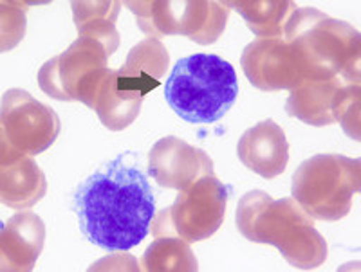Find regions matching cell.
Returning <instances> with one entry per match:
<instances>
[{"instance_id":"1","label":"cell","mask_w":361,"mask_h":272,"mask_svg":"<svg viewBox=\"0 0 361 272\" xmlns=\"http://www.w3.org/2000/svg\"><path fill=\"white\" fill-rule=\"evenodd\" d=\"M121 153L87 177L73 198L82 235L107 252H125L147 238L156 197L143 169Z\"/></svg>"},{"instance_id":"2","label":"cell","mask_w":361,"mask_h":272,"mask_svg":"<svg viewBox=\"0 0 361 272\" xmlns=\"http://www.w3.org/2000/svg\"><path fill=\"white\" fill-rule=\"evenodd\" d=\"M237 226L251 242L276 245L298 268H316L327 256V245L312 227V219L293 198L271 200L262 191H251L240 200Z\"/></svg>"},{"instance_id":"3","label":"cell","mask_w":361,"mask_h":272,"mask_svg":"<svg viewBox=\"0 0 361 272\" xmlns=\"http://www.w3.org/2000/svg\"><path fill=\"white\" fill-rule=\"evenodd\" d=\"M238 96L233 65L217 54H192L173 65L164 83V99L180 119L212 124L230 112Z\"/></svg>"},{"instance_id":"4","label":"cell","mask_w":361,"mask_h":272,"mask_svg":"<svg viewBox=\"0 0 361 272\" xmlns=\"http://www.w3.org/2000/svg\"><path fill=\"white\" fill-rule=\"evenodd\" d=\"M360 190V161L343 155H314L302 162L293 177V197L311 216L343 219Z\"/></svg>"},{"instance_id":"5","label":"cell","mask_w":361,"mask_h":272,"mask_svg":"<svg viewBox=\"0 0 361 272\" xmlns=\"http://www.w3.org/2000/svg\"><path fill=\"white\" fill-rule=\"evenodd\" d=\"M280 37L259 38L244 51L243 69L255 87L279 91L333 79L300 44Z\"/></svg>"},{"instance_id":"6","label":"cell","mask_w":361,"mask_h":272,"mask_svg":"<svg viewBox=\"0 0 361 272\" xmlns=\"http://www.w3.org/2000/svg\"><path fill=\"white\" fill-rule=\"evenodd\" d=\"M228 204V190L214 175H206L183 190L164 216L180 238L199 242L209 238L221 226Z\"/></svg>"},{"instance_id":"7","label":"cell","mask_w":361,"mask_h":272,"mask_svg":"<svg viewBox=\"0 0 361 272\" xmlns=\"http://www.w3.org/2000/svg\"><path fill=\"white\" fill-rule=\"evenodd\" d=\"M60 124L53 110L35 101L27 92L9 91L2 105L4 145L17 153H40L56 137Z\"/></svg>"},{"instance_id":"8","label":"cell","mask_w":361,"mask_h":272,"mask_svg":"<svg viewBox=\"0 0 361 272\" xmlns=\"http://www.w3.org/2000/svg\"><path fill=\"white\" fill-rule=\"evenodd\" d=\"M214 164L202 150L176 137L161 139L150 152V175L166 188L186 190L199 177L212 175Z\"/></svg>"},{"instance_id":"9","label":"cell","mask_w":361,"mask_h":272,"mask_svg":"<svg viewBox=\"0 0 361 272\" xmlns=\"http://www.w3.org/2000/svg\"><path fill=\"white\" fill-rule=\"evenodd\" d=\"M237 153L243 164L260 177H279L288 166V139L275 121L267 119L243 134Z\"/></svg>"},{"instance_id":"10","label":"cell","mask_w":361,"mask_h":272,"mask_svg":"<svg viewBox=\"0 0 361 272\" xmlns=\"http://www.w3.org/2000/svg\"><path fill=\"white\" fill-rule=\"evenodd\" d=\"M343 83L338 79L309 83L293 92L288 101V112L291 116L305 121L307 124H331L340 119L343 105L349 96Z\"/></svg>"},{"instance_id":"11","label":"cell","mask_w":361,"mask_h":272,"mask_svg":"<svg viewBox=\"0 0 361 272\" xmlns=\"http://www.w3.org/2000/svg\"><path fill=\"white\" fill-rule=\"evenodd\" d=\"M4 182H2V200L11 207H29L38 202L45 191L44 175L29 159L4 169Z\"/></svg>"},{"instance_id":"12","label":"cell","mask_w":361,"mask_h":272,"mask_svg":"<svg viewBox=\"0 0 361 272\" xmlns=\"http://www.w3.org/2000/svg\"><path fill=\"white\" fill-rule=\"evenodd\" d=\"M246 6H250V9L244 8L240 2L237 6V9L244 15V18L247 20L250 30H253L259 37L269 38V37H280V33L283 31V18H291L289 15L296 11L295 4L291 2H262L264 8H257V4L253 2H244ZM288 25V24H286Z\"/></svg>"},{"instance_id":"13","label":"cell","mask_w":361,"mask_h":272,"mask_svg":"<svg viewBox=\"0 0 361 272\" xmlns=\"http://www.w3.org/2000/svg\"><path fill=\"white\" fill-rule=\"evenodd\" d=\"M190 252L179 240H157L145 254V267L147 271H197V261Z\"/></svg>"}]
</instances>
